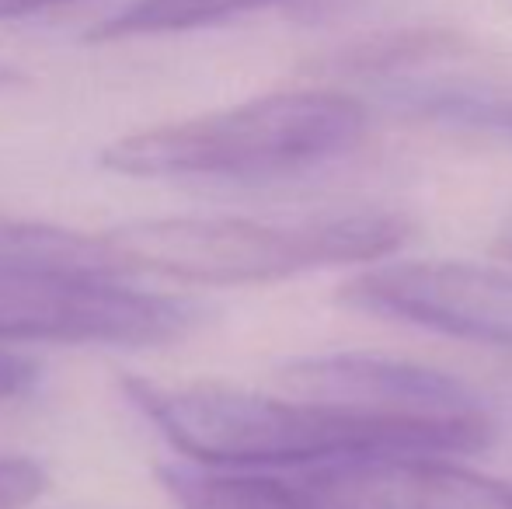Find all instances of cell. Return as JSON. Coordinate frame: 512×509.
<instances>
[{"mask_svg": "<svg viewBox=\"0 0 512 509\" xmlns=\"http://www.w3.org/2000/svg\"><path fill=\"white\" fill-rule=\"evenodd\" d=\"M122 394L178 454L213 468H307L345 457L443 454L415 429L297 394L272 398L220 384L168 387L143 377H122Z\"/></svg>", "mask_w": 512, "mask_h": 509, "instance_id": "cell-1", "label": "cell"}, {"mask_svg": "<svg viewBox=\"0 0 512 509\" xmlns=\"http://www.w3.org/2000/svg\"><path fill=\"white\" fill-rule=\"evenodd\" d=\"M366 126V105L342 91H272L119 136L102 150V164L129 178L269 182L352 154Z\"/></svg>", "mask_w": 512, "mask_h": 509, "instance_id": "cell-2", "label": "cell"}, {"mask_svg": "<svg viewBox=\"0 0 512 509\" xmlns=\"http://www.w3.org/2000/svg\"><path fill=\"white\" fill-rule=\"evenodd\" d=\"M401 213L265 224L244 217H161L105 231L115 269L192 286L276 283L349 262H380L408 241Z\"/></svg>", "mask_w": 512, "mask_h": 509, "instance_id": "cell-3", "label": "cell"}, {"mask_svg": "<svg viewBox=\"0 0 512 509\" xmlns=\"http://www.w3.org/2000/svg\"><path fill=\"white\" fill-rule=\"evenodd\" d=\"M199 318L189 300L136 290L115 272L0 269V342L168 346Z\"/></svg>", "mask_w": 512, "mask_h": 509, "instance_id": "cell-4", "label": "cell"}, {"mask_svg": "<svg viewBox=\"0 0 512 509\" xmlns=\"http://www.w3.org/2000/svg\"><path fill=\"white\" fill-rule=\"evenodd\" d=\"M297 398L429 436L443 454H478L495 440L488 408L460 381L408 360L366 353L307 356L279 374Z\"/></svg>", "mask_w": 512, "mask_h": 509, "instance_id": "cell-5", "label": "cell"}, {"mask_svg": "<svg viewBox=\"0 0 512 509\" xmlns=\"http://www.w3.org/2000/svg\"><path fill=\"white\" fill-rule=\"evenodd\" d=\"M349 307L415 328L512 349V269L485 262H380L342 286Z\"/></svg>", "mask_w": 512, "mask_h": 509, "instance_id": "cell-6", "label": "cell"}, {"mask_svg": "<svg viewBox=\"0 0 512 509\" xmlns=\"http://www.w3.org/2000/svg\"><path fill=\"white\" fill-rule=\"evenodd\" d=\"M335 509H512V485L443 454H377L314 464Z\"/></svg>", "mask_w": 512, "mask_h": 509, "instance_id": "cell-7", "label": "cell"}, {"mask_svg": "<svg viewBox=\"0 0 512 509\" xmlns=\"http://www.w3.org/2000/svg\"><path fill=\"white\" fill-rule=\"evenodd\" d=\"M157 482L178 509H335L307 468H213L164 464Z\"/></svg>", "mask_w": 512, "mask_h": 509, "instance_id": "cell-8", "label": "cell"}, {"mask_svg": "<svg viewBox=\"0 0 512 509\" xmlns=\"http://www.w3.org/2000/svg\"><path fill=\"white\" fill-rule=\"evenodd\" d=\"M366 0H133L115 11L112 18L98 21L88 32V42H122L147 39V35H178L196 28L227 25L251 14H283L293 21H331L352 14Z\"/></svg>", "mask_w": 512, "mask_h": 509, "instance_id": "cell-9", "label": "cell"}, {"mask_svg": "<svg viewBox=\"0 0 512 509\" xmlns=\"http://www.w3.org/2000/svg\"><path fill=\"white\" fill-rule=\"evenodd\" d=\"M0 269H91L115 272L102 234L0 217Z\"/></svg>", "mask_w": 512, "mask_h": 509, "instance_id": "cell-10", "label": "cell"}, {"mask_svg": "<svg viewBox=\"0 0 512 509\" xmlns=\"http://www.w3.org/2000/svg\"><path fill=\"white\" fill-rule=\"evenodd\" d=\"M49 489V475L39 461L0 454V509H25Z\"/></svg>", "mask_w": 512, "mask_h": 509, "instance_id": "cell-11", "label": "cell"}, {"mask_svg": "<svg viewBox=\"0 0 512 509\" xmlns=\"http://www.w3.org/2000/svg\"><path fill=\"white\" fill-rule=\"evenodd\" d=\"M35 363L25 356L11 353V349H0V401L14 398V394H25L35 384Z\"/></svg>", "mask_w": 512, "mask_h": 509, "instance_id": "cell-12", "label": "cell"}, {"mask_svg": "<svg viewBox=\"0 0 512 509\" xmlns=\"http://www.w3.org/2000/svg\"><path fill=\"white\" fill-rule=\"evenodd\" d=\"M67 4H74V0H0V25L35 18V14L56 11V7H67Z\"/></svg>", "mask_w": 512, "mask_h": 509, "instance_id": "cell-13", "label": "cell"}, {"mask_svg": "<svg viewBox=\"0 0 512 509\" xmlns=\"http://www.w3.org/2000/svg\"><path fill=\"white\" fill-rule=\"evenodd\" d=\"M495 248H499L502 258H509V262H512V217H509V224L502 227V234H499V241H495Z\"/></svg>", "mask_w": 512, "mask_h": 509, "instance_id": "cell-14", "label": "cell"}, {"mask_svg": "<svg viewBox=\"0 0 512 509\" xmlns=\"http://www.w3.org/2000/svg\"><path fill=\"white\" fill-rule=\"evenodd\" d=\"M21 81H25V77H21L18 70L0 63V88H14V84H21Z\"/></svg>", "mask_w": 512, "mask_h": 509, "instance_id": "cell-15", "label": "cell"}]
</instances>
